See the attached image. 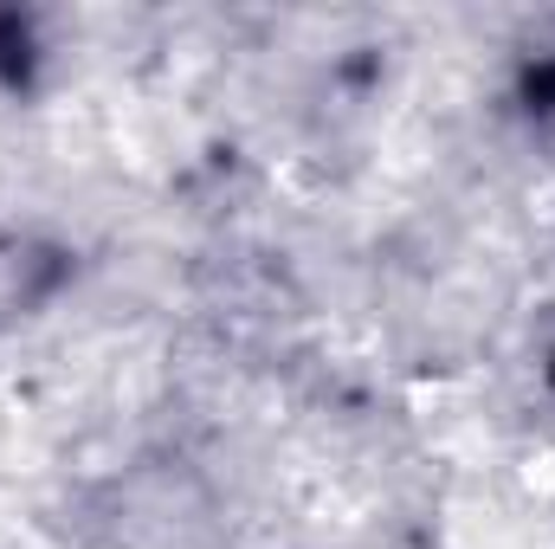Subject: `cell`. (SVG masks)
<instances>
[{
    "label": "cell",
    "mask_w": 555,
    "mask_h": 549,
    "mask_svg": "<svg viewBox=\"0 0 555 549\" xmlns=\"http://www.w3.org/2000/svg\"><path fill=\"white\" fill-rule=\"evenodd\" d=\"M59 284V253H46L39 240H0V330L33 317V304H46Z\"/></svg>",
    "instance_id": "1"
}]
</instances>
